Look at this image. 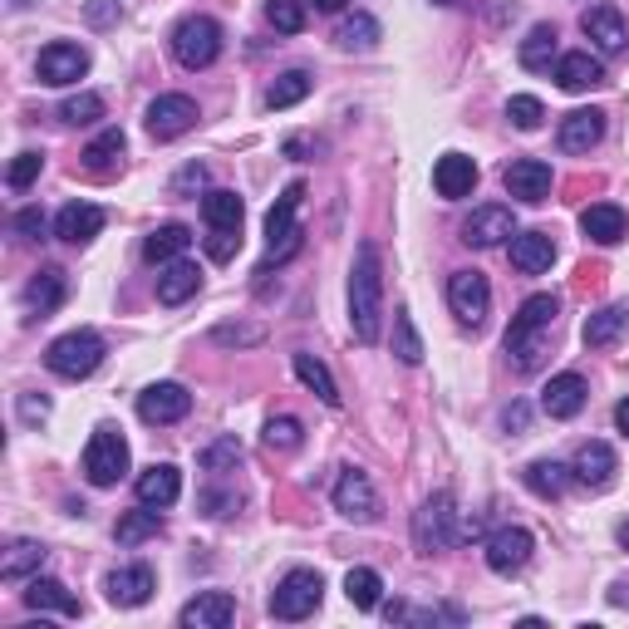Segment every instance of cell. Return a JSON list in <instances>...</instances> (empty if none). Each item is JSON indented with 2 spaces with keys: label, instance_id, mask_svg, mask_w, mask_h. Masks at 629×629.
Returning <instances> with one entry per match:
<instances>
[{
  "label": "cell",
  "instance_id": "cell-1",
  "mask_svg": "<svg viewBox=\"0 0 629 629\" xmlns=\"http://www.w3.org/2000/svg\"><path fill=\"white\" fill-rule=\"evenodd\" d=\"M349 325L359 345H379L384 335V261L374 242H359L349 266Z\"/></svg>",
  "mask_w": 629,
  "mask_h": 629
},
{
  "label": "cell",
  "instance_id": "cell-2",
  "mask_svg": "<svg viewBox=\"0 0 629 629\" xmlns=\"http://www.w3.org/2000/svg\"><path fill=\"white\" fill-rule=\"evenodd\" d=\"M556 315H560V295H531L521 301L517 319L507 325V359L517 374H536L551 349V329H556Z\"/></svg>",
  "mask_w": 629,
  "mask_h": 629
},
{
  "label": "cell",
  "instance_id": "cell-3",
  "mask_svg": "<svg viewBox=\"0 0 629 629\" xmlns=\"http://www.w3.org/2000/svg\"><path fill=\"white\" fill-rule=\"evenodd\" d=\"M457 541H463V531H457V501H453V491H433V497L414 511V546H418V556L453 551Z\"/></svg>",
  "mask_w": 629,
  "mask_h": 629
},
{
  "label": "cell",
  "instance_id": "cell-4",
  "mask_svg": "<svg viewBox=\"0 0 629 629\" xmlns=\"http://www.w3.org/2000/svg\"><path fill=\"white\" fill-rule=\"evenodd\" d=\"M104 335H94V329H70V335H60L50 349H44V364H50V374H60V379H89V374L104 364Z\"/></svg>",
  "mask_w": 629,
  "mask_h": 629
},
{
  "label": "cell",
  "instance_id": "cell-5",
  "mask_svg": "<svg viewBox=\"0 0 629 629\" xmlns=\"http://www.w3.org/2000/svg\"><path fill=\"white\" fill-rule=\"evenodd\" d=\"M319 600H325V580H319V570H285L276 580V590H271V615L276 620H311L319 610Z\"/></svg>",
  "mask_w": 629,
  "mask_h": 629
},
{
  "label": "cell",
  "instance_id": "cell-6",
  "mask_svg": "<svg viewBox=\"0 0 629 629\" xmlns=\"http://www.w3.org/2000/svg\"><path fill=\"white\" fill-rule=\"evenodd\" d=\"M222 54V26L212 16H187L182 26L173 30V60L182 70H207Z\"/></svg>",
  "mask_w": 629,
  "mask_h": 629
},
{
  "label": "cell",
  "instance_id": "cell-7",
  "mask_svg": "<svg viewBox=\"0 0 629 629\" xmlns=\"http://www.w3.org/2000/svg\"><path fill=\"white\" fill-rule=\"evenodd\" d=\"M123 473H129V438L104 423V428H94V438L84 448V477L94 487H113L123 483Z\"/></svg>",
  "mask_w": 629,
  "mask_h": 629
},
{
  "label": "cell",
  "instance_id": "cell-8",
  "mask_svg": "<svg viewBox=\"0 0 629 629\" xmlns=\"http://www.w3.org/2000/svg\"><path fill=\"white\" fill-rule=\"evenodd\" d=\"M301 197H305V182H285V192L276 197V207L266 212V242H271V261H291L295 251H301V226H295V212H301Z\"/></svg>",
  "mask_w": 629,
  "mask_h": 629
},
{
  "label": "cell",
  "instance_id": "cell-9",
  "mask_svg": "<svg viewBox=\"0 0 629 629\" xmlns=\"http://www.w3.org/2000/svg\"><path fill=\"white\" fill-rule=\"evenodd\" d=\"M197 119L202 113L187 94H158L143 113V129H148V139L153 143H173V139H182V133L197 129Z\"/></svg>",
  "mask_w": 629,
  "mask_h": 629
},
{
  "label": "cell",
  "instance_id": "cell-10",
  "mask_svg": "<svg viewBox=\"0 0 629 629\" xmlns=\"http://www.w3.org/2000/svg\"><path fill=\"white\" fill-rule=\"evenodd\" d=\"M335 511L349 521H359V526H369L379 517V491H374L364 467H345V473L335 477Z\"/></svg>",
  "mask_w": 629,
  "mask_h": 629
},
{
  "label": "cell",
  "instance_id": "cell-11",
  "mask_svg": "<svg viewBox=\"0 0 629 629\" xmlns=\"http://www.w3.org/2000/svg\"><path fill=\"white\" fill-rule=\"evenodd\" d=\"M531 551H536V536L526 526H501V531L487 536V570L491 576H521Z\"/></svg>",
  "mask_w": 629,
  "mask_h": 629
},
{
  "label": "cell",
  "instance_id": "cell-12",
  "mask_svg": "<svg viewBox=\"0 0 629 629\" xmlns=\"http://www.w3.org/2000/svg\"><path fill=\"white\" fill-rule=\"evenodd\" d=\"M448 305H453V315L463 319V325H483L487 311H491V285L483 271H453L448 276Z\"/></svg>",
  "mask_w": 629,
  "mask_h": 629
},
{
  "label": "cell",
  "instance_id": "cell-13",
  "mask_svg": "<svg viewBox=\"0 0 629 629\" xmlns=\"http://www.w3.org/2000/svg\"><path fill=\"white\" fill-rule=\"evenodd\" d=\"M40 84L50 89H64V84H79V79L89 74V50L84 44H70V40H54L40 50Z\"/></svg>",
  "mask_w": 629,
  "mask_h": 629
},
{
  "label": "cell",
  "instance_id": "cell-14",
  "mask_svg": "<svg viewBox=\"0 0 629 629\" xmlns=\"http://www.w3.org/2000/svg\"><path fill=\"white\" fill-rule=\"evenodd\" d=\"M517 236V216H511V207H501V202H487V207H477L473 216L463 222V242L487 251V246H501Z\"/></svg>",
  "mask_w": 629,
  "mask_h": 629
},
{
  "label": "cell",
  "instance_id": "cell-15",
  "mask_svg": "<svg viewBox=\"0 0 629 629\" xmlns=\"http://www.w3.org/2000/svg\"><path fill=\"white\" fill-rule=\"evenodd\" d=\"M192 414V394L182 384H148L139 394V418L163 428V423H182Z\"/></svg>",
  "mask_w": 629,
  "mask_h": 629
},
{
  "label": "cell",
  "instance_id": "cell-16",
  "mask_svg": "<svg viewBox=\"0 0 629 629\" xmlns=\"http://www.w3.org/2000/svg\"><path fill=\"white\" fill-rule=\"evenodd\" d=\"M580 30H586V40L600 54H610V60L629 50V26H625V16L615 6H590L586 16H580Z\"/></svg>",
  "mask_w": 629,
  "mask_h": 629
},
{
  "label": "cell",
  "instance_id": "cell-17",
  "mask_svg": "<svg viewBox=\"0 0 629 629\" xmlns=\"http://www.w3.org/2000/svg\"><path fill=\"white\" fill-rule=\"evenodd\" d=\"M501 182H507V192L517 202H546L551 197V182H556V173H551V163H541V158H517V163L501 173Z\"/></svg>",
  "mask_w": 629,
  "mask_h": 629
},
{
  "label": "cell",
  "instance_id": "cell-18",
  "mask_svg": "<svg viewBox=\"0 0 629 629\" xmlns=\"http://www.w3.org/2000/svg\"><path fill=\"white\" fill-rule=\"evenodd\" d=\"M153 590H158V580H153V570H148V566L109 570V580H104L109 605H119V610H139V605L153 600Z\"/></svg>",
  "mask_w": 629,
  "mask_h": 629
},
{
  "label": "cell",
  "instance_id": "cell-19",
  "mask_svg": "<svg viewBox=\"0 0 629 629\" xmlns=\"http://www.w3.org/2000/svg\"><path fill=\"white\" fill-rule=\"evenodd\" d=\"M232 620H236V600L226 590H202L197 600H187L177 615L182 629H226Z\"/></svg>",
  "mask_w": 629,
  "mask_h": 629
},
{
  "label": "cell",
  "instance_id": "cell-20",
  "mask_svg": "<svg viewBox=\"0 0 629 629\" xmlns=\"http://www.w3.org/2000/svg\"><path fill=\"white\" fill-rule=\"evenodd\" d=\"M570 473H576L580 487L605 491V487L615 483V473H620V457H615L610 443H580V453H576V463H570Z\"/></svg>",
  "mask_w": 629,
  "mask_h": 629
},
{
  "label": "cell",
  "instance_id": "cell-21",
  "mask_svg": "<svg viewBox=\"0 0 629 629\" xmlns=\"http://www.w3.org/2000/svg\"><path fill=\"white\" fill-rule=\"evenodd\" d=\"M104 222H109L104 207H94V202H70V207H60V216H54V236L70 246H84L104 232Z\"/></svg>",
  "mask_w": 629,
  "mask_h": 629
},
{
  "label": "cell",
  "instance_id": "cell-22",
  "mask_svg": "<svg viewBox=\"0 0 629 629\" xmlns=\"http://www.w3.org/2000/svg\"><path fill=\"white\" fill-rule=\"evenodd\" d=\"M64 295H70V281L60 266L35 271V281L26 285V319H50L64 305Z\"/></svg>",
  "mask_w": 629,
  "mask_h": 629
},
{
  "label": "cell",
  "instance_id": "cell-23",
  "mask_svg": "<svg viewBox=\"0 0 629 629\" xmlns=\"http://www.w3.org/2000/svg\"><path fill=\"white\" fill-rule=\"evenodd\" d=\"M433 187H438V197H448V202L473 197V187H477V163H473L467 153H443L438 163H433Z\"/></svg>",
  "mask_w": 629,
  "mask_h": 629
},
{
  "label": "cell",
  "instance_id": "cell-24",
  "mask_svg": "<svg viewBox=\"0 0 629 629\" xmlns=\"http://www.w3.org/2000/svg\"><path fill=\"white\" fill-rule=\"evenodd\" d=\"M586 379L580 374H556L551 384L541 388V414L546 418H576L580 408H586Z\"/></svg>",
  "mask_w": 629,
  "mask_h": 629
},
{
  "label": "cell",
  "instance_id": "cell-25",
  "mask_svg": "<svg viewBox=\"0 0 629 629\" xmlns=\"http://www.w3.org/2000/svg\"><path fill=\"white\" fill-rule=\"evenodd\" d=\"M511 266L521 276H541V271L556 266V242L551 232H517L511 236Z\"/></svg>",
  "mask_w": 629,
  "mask_h": 629
},
{
  "label": "cell",
  "instance_id": "cell-26",
  "mask_svg": "<svg viewBox=\"0 0 629 629\" xmlns=\"http://www.w3.org/2000/svg\"><path fill=\"white\" fill-rule=\"evenodd\" d=\"M560 148H566V153H590L595 143L605 139V113L600 109H576V113H566V119H560Z\"/></svg>",
  "mask_w": 629,
  "mask_h": 629
},
{
  "label": "cell",
  "instance_id": "cell-27",
  "mask_svg": "<svg viewBox=\"0 0 629 629\" xmlns=\"http://www.w3.org/2000/svg\"><path fill=\"white\" fill-rule=\"evenodd\" d=\"M133 491H139V501H148V507H173V501L182 497V473L173 463H153L148 473H139V483H133Z\"/></svg>",
  "mask_w": 629,
  "mask_h": 629
},
{
  "label": "cell",
  "instance_id": "cell-28",
  "mask_svg": "<svg viewBox=\"0 0 629 629\" xmlns=\"http://www.w3.org/2000/svg\"><path fill=\"white\" fill-rule=\"evenodd\" d=\"M556 79H560L566 94H586V89L605 84V64L595 60L590 50H570V54H560L556 60Z\"/></svg>",
  "mask_w": 629,
  "mask_h": 629
},
{
  "label": "cell",
  "instance_id": "cell-29",
  "mask_svg": "<svg viewBox=\"0 0 629 629\" xmlns=\"http://www.w3.org/2000/svg\"><path fill=\"white\" fill-rule=\"evenodd\" d=\"M580 232H586L595 246H620L629 222H625V212L615 207V202H595V207L580 212Z\"/></svg>",
  "mask_w": 629,
  "mask_h": 629
},
{
  "label": "cell",
  "instance_id": "cell-30",
  "mask_svg": "<svg viewBox=\"0 0 629 629\" xmlns=\"http://www.w3.org/2000/svg\"><path fill=\"white\" fill-rule=\"evenodd\" d=\"M26 605L35 615H64V620H79V600L54 576H35V580H30V586H26Z\"/></svg>",
  "mask_w": 629,
  "mask_h": 629
},
{
  "label": "cell",
  "instance_id": "cell-31",
  "mask_svg": "<svg viewBox=\"0 0 629 629\" xmlns=\"http://www.w3.org/2000/svg\"><path fill=\"white\" fill-rule=\"evenodd\" d=\"M197 291H202V271L192 266L187 256L168 261L163 276H158V301H163V305H182V301H192Z\"/></svg>",
  "mask_w": 629,
  "mask_h": 629
},
{
  "label": "cell",
  "instance_id": "cell-32",
  "mask_svg": "<svg viewBox=\"0 0 629 629\" xmlns=\"http://www.w3.org/2000/svg\"><path fill=\"white\" fill-rule=\"evenodd\" d=\"M202 216H207L212 232H242V222H246V202L236 197L232 187H212L207 197H202Z\"/></svg>",
  "mask_w": 629,
  "mask_h": 629
},
{
  "label": "cell",
  "instance_id": "cell-33",
  "mask_svg": "<svg viewBox=\"0 0 629 629\" xmlns=\"http://www.w3.org/2000/svg\"><path fill=\"white\" fill-rule=\"evenodd\" d=\"M44 560H50V551H44L40 541H16L6 551V560H0V580L6 586H20V580H35L44 570Z\"/></svg>",
  "mask_w": 629,
  "mask_h": 629
},
{
  "label": "cell",
  "instance_id": "cell-34",
  "mask_svg": "<svg viewBox=\"0 0 629 629\" xmlns=\"http://www.w3.org/2000/svg\"><path fill=\"white\" fill-rule=\"evenodd\" d=\"M187 246H192V232H187V226H182V222H168V226H158V232L143 242V256L153 261V266H168V261L187 256Z\"/></svg>",
  "mask_w": 629,
  "mask_h": 629
},
{
  "label": "cell",
  "instance_id": "cell-35",
  "mask_svg": "<svg viewBox=\"0 0 629 629\" xmlns=\"http://www.w3.org/2000/svg\"><path fill=\"white\" fill-rule=\"evenodd\" d=\"M163 531V517H158V507H143L139 511H123L119 526H113V541L119 546H143V541H153V536Z\"/></svg>",
  "mask_w": 629,
  "mask_h": 629
},
{
  "label": "cell",
  "instance_id": "cell-36",
  "mask_svg": "<svg viewBox=\"0 0 629 629\" xmlns=\"http://www.w3.org/2000/svg\"><path fill=\"white\" fill-rule=\"evenodd\" d=\"M570 483H576V473H570L566 463H556V457H541V463L526 467V487H531L536 497H551V501H556Z\"/></svg>",
  "mask_w": 629,
  "mask_h": 629
},
{
  "label": "cell",
  "instance_id": "cell-37",
  "mask_svg": "<svg viewBox=\"0 0 629 629\" xmlns=\"http://www.w3.org/2000/svg\"><path fill=\"white\" fill-rule=\"evenodd\" d=\"M625 319H629V315L620 311V305H605V311H595V315L586 319V329H580V339H586L590 349H610L615 339L625 335Z\"/></svg>",
  "mask_w": 629,
  "mask_h": 629
},
{
  "label": "cell",
  "instance_id": "cell-38",
  "mask_svg": "<svg viewBox=\"0 0 629 629\" xmlns=\"http://www.w3.org/2000/svg\"><path fill=\"white\" fill-rule=\"evenodd\" d=\"M311 89H315L311 70H285V74L276 79V84L266 89V109H271V113H281V109H295V104H301L305 94H311Z\"/></svg>",
  "mask_w": 629,
  "mask_h": 629
},
{
  "label": "cell",
  "instance_id": "cell-39",
  "mask_svg": "<svg viewBox=\"0 0 629 629\" xmlns=\"http://www.w3.org/2000/svg\"><path fill=\"white\" fill-rule=\"evenodd\" d=\"M291 364H295V379H301L305 388H315V394H319V404L339 408V388H335V379H329V369L315 359V354H305V349H301Z\"/></svg>",
  "mask_w": 629,
  "mask_h": 629
},
{
  "label": "cell",
  "instance_id": "cell-40",
  "mask_svg": "<svg viewBox=\"0 0 629 629\" xmlns=\"http://www.w3.org/2000/svg\"><path fill=\"white\" fill-rule=\"evenodd\" d=\"M123 148H129V139H123V129H104L94 143L84 148V168L89 173H113L123 158Z\"/></svg>",
  "mask_w": 629,
  "mask_h": 629
},
{
  "label": "cell",
  "instance_id": "cell-41",
  "mask_svg": "<svg viewBox=\"0 0 629 629\" xmlns=\"http://www.w3.org/2000/svg\"><path fill=\"white\" fill-rule=\"evenodd\" d=\"M345 595H349V605H354V610H379V595H384L379 570H369V566H354L349 576H345Z\"/></svg>",
  "mask_w": 629,
  "mask_h": 629
},
{
  "label": "cell",
  "instance_id": "cell-42",
  "mask_svg": "<svg viewBox=\"0 0 629 629\" xmlns=\"http://www.w3.org/2000/svg\"><path fill=\"white\" fill-rule=\"evenodd\" d=\"M556 54V26H531V35L521 40V70H551Z\"/></svg>",
  "mask_w": 629,
  "mask_h": 629
},
{
  "label": "cell",
  "instance_id": "cell-43",
  "mask_svg": "<svg viewBox=\"0 0 629 629\" xmlns=\"http://www.w3.org/2000/svg\"><path fill=\"white\" fill-rule=\"evenodd\" d=\"M335 40H339V50H374V44H379V20L354 10L349 20H339Z\"/></svg>",
  "mask_w": 629,
  "mask_h": 629
},
{
  "label": "cell",
  "instance_id": "cell-44",
  "mask_svg": "<svg viewBox=\"0 0 629 629\" xmlns=\"http://www.w3.org/2000/svg\"><path fill=\"white\" fill-rule=\"evenodd\" d=\"M236 463H242V443L236 438H216V443H207V448H202V457H197V467L202 473H236Z\"/></svg>",
  "mask_w": 629,
  "mask_h": 629
},
{
  "label": "cell",
  "instance_id": "cell-45",
  "mask_svg": "<svg viewBox=\"0 0 629 629\" xmlns=\"http://www.w3.org/2000/svg\"><path fill=\"white\" fill-rule=\"evenodd\" d=\"M261 438H266V448H271V453H295V448L305 443V428H301V418L281 414V418H271V423H266V433H261Z\"/></svg>",
  "mask_w": 629,
  "mask_h": 629
},
{
  "label": "cell",
  "instance_id": "cell-46",
  "mask_svg": "<svg viewBox=\"0 0 629 629\" xmlns=\"http://www.w3.org/2000/svg\"><path fill=\"white\" fill-rule=\"evenodd\" d=\"M394 354L404 364H418L423 359V339H418V329H414V315H408V305H398V315H394Z\"/></svg>",
  "mask_w": 629,
  "mask_h": 629
},
{
  "label": "cell",
  "instance_id": "cell-47",
  "mask_svg": "<svg viewBox=\"0 0 629 629\" xmlns=\"http://www.w3.org/2000/svg\"><path fill=\"white\" fill-rule=\"evenodd\" d=\"M104 119V99L99 94H74L60 104V123H70V129H79V123H99Z\"/></svg>",
  "mask_w": 629,
  "mask_h": 629
},
{
  "label": "cell",
  "instance_id": "cell-48",
  "mask_svg": "<svg viewBox=\"0 0 629 629\" xmlns=\"http://www.w3.org/2000/svg\"><path fill=\"white\" fill-rule=\"evenodd\" d=\"M507 119L517 123L521 133H536L546 123V104L536 94H511V104H507Z\"/></svg>",
  "mask_w": 629,
  "mask_h": 629
},
{
  "label": "cell",
  "instance_id": "cell-49",
  "mask_svg": "<svg viewBox=\"0 0 629 629\" xmlns=\"http://www.w3.org/2000/svg\"><path fill=\"white\" fill-rule=\"evenodd\" d=\"M266 20L281 35H301L305 30V6L301 0H266Z\"/></svg>",
  "mask_w": 629,
  "mask_h": 629
},
{
  "label": "cell",
  "instance_id": "cell-50",
  "mask_svg": "<svg viewBox=\"0 0 629 629\" xmlns=\"http://www.w3.org/2000/svg\"><path fill=\"white\" fill-rule=\"evenodd\" d=\"M44 173V153H16V163H10V173H6V182L16 192H26L30 182H35Z\"/></svg>",
  "mask_w": 629,
  "mask_h": 629
},
{
  "label": "cell",
  "instance_id": "cell-51",
  "mask_svg": "<svg viewBox=\"0 0 629 629\" xmlns=\"http://www.w3.org/2000/svg\"><path fill=\"white\" fill-rule=\"evenodd\" d=\"M212 339H216V345H261L266 329H261V325H216Z\"/></svg>",
  "mask_w": 629,
  "mask_h": 629
},
{
  "label": "cell",
  "instance_id": "cell-52",
  "mask_svg": "<svg viewBox=\"0 0 629 629\" xmlns=\"http://www.w3.org/2000/svg\"><path fill=\"white\" fill-rule=\"evenodd\" d=\"M242 251V232H212L207 236V256L212 261H232Z\"/></svg>",
  "mask_w": 629,
  "mask_h": 629
},
{
  "label": "cell",
  "instance_id": "cell-53",
  "mask_svg": "<svg viewBox=\"0 0 629 629\" xmlns=\"http://www.w3.org/2000/svg\"><path fill=\"white\" fill-rule=\"evenodd\" d=\"M16 232L26 236V242H44V212H40V207L16 212Z\"/></svg>",
  "mask_w": 629,
  "mask_h": 629
},
{
  "label": "cell",
  "instance_id": "cell-54",
  "mask_svg": "<svg viewBox=\"0 0 629 629\" xmlns=\"http://www.w3.org/2000/svg\"><path fill=\"white\" fill-rule=\"evenodd\" d=\"M236 507H242L236 491H202V511H207V517H226V511H236Z\"/></svg>",
  "mask_w": 629,
  "mask_h": 629
},
{
  "label": "cell",
  "instance_id": "cell-55",
  "mask_svg": "<svg viewBox=\"0 0 629 629\" xmlns=\"http://www.w3.org/2000/svg\"><path fill=\"white\" fill-rule=\"evenodd\" d=\"M20 418H26V423H44V418H50V398L20 394Z\"/></svg>",
  "mask_w": 629,
  "mask_h": 629
},
{
  "label": "cell",
  "instance_id": "cell-56",
  "mask_svg": "<svg viewBox=\"0 0 629 629\" xmlns=\"http://www.w3.org/2000/svg\"><path fill=\"white\" fill-rule=\"evenodd\" d=\"M192 187H207V168H202V163L182 168V173L173 177V192H192Z\"/></svg>",
  "mask_w": 629,
  "mask_h": 629
},
{
  "label": "cell",
  "instance_id": "cell-57",
  "mask_svg": "<svg viewBox=\"0 0 629 629\" xmlns=\"http://www.w3.org/2000/svg\"><path fill=\"white\" fill-rule=\"evenodd\" d=\"M526 423H531V408H526V404H511L507 414H501V428H507V433H521Z\"/></svg>",
  "mask_w": 629,
  "mask_h": 629
},
{
  "label": "cell",
  "instance_id": "cell-58",
  "mask_svg": "<svg viewBox=\"0 0 629 629\" xmlns=\"http://www.w3.org/2000/svg\"><path fill=\"white\" fill-rule=\"evenodd\" d=\"M113 16H119V0H94V6H89V20H94V26H109Z\"/></svg>",
  "mask_w": 629,
  "mask_h": 629
},
{
  "label": "cell",
  "instance_id": "cell-59",
  "mask_svg": "<svg viewBox=\"0 0 629 629\" xmlns=\"http://www.w3.org/2000/svg\"><path fill=\"white\" fill-rule=\"evenodd\" d=\"M615 428H620L625 438H629V398H620V404H615Z\"/></svg>",
  "mask_w": 629,
  "mask_h": 629
},
{
  "label": "cell",
  "instance_id": "cell-60",
  "mask_svg": "<svg viewBox=\"0 0 629 629\" xmlns=\"http://www.w3.org/2000/svg\"><path fill=\"white\" fill-rule=\"evenodd\" d=\"M315 10H325V16H339V10H345V0H311Z\"/></svg>",
  "mask_w": 629,
  "mask_h": 629
},
{
  "label": "cell",
  "instance_id": "cell-61",
  "mask_svg": "<svg viewBox=\"0 0 629 629\" xmlns=\"http://www.w3.org/2000/svg\"><path fill=\"white\" fill-rule=\"evenodd\" d=\"M620 546H629V521L620 526Z\"/></svg>",
  "mask_w": 629,
  "mask_h": 629
},
{
  "label": "cell",
  "instance_id": "cell-62",
  "mask_svg": "<svg viewBox=\"0 0 629 629\" xmlns=\"http://www.w3.org/2000/svg\"><path fill=\"white\" fill-rule=\"evenodd\" d=\"M438 6H453V0H438Z\"/></svg>",
  "mask_w": 629,
  "mask_h": 629
}]
</instances>
